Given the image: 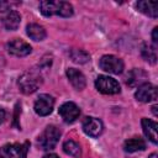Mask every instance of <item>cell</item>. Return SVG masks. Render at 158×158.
<instances>
[{"label":"cell","instance_id":"6da1fadb","mask_svg":"<svg viewBox=\"0 0 158 158\" xmlns=\"http://www.w3.org/2000/svg\"><path fill=\"white\" fill-rule=\"evenodd\" d=\"M40 10L44 16L59 15L62 17H69L73 15V6L67 1H41Z\"/></svg>","mask_w":158,"mask_h":158},{"label":"cell","instance_id":"7a4b0ae2","mask_svg":"<svg viewBox=\"0 0 158 158\" xmlns=\"http://www.w3.org/2000/svg\"><path fill=\"white\" fill-rule=\"evenodd\" d=\"M43 79L38 70H28L25 72L19 78V88L23 94H32L35 93L42 84Z\"/></svg>","mask_w":158,"mask_h":158},{"label":"cell","instance_id":"3957f363","mask_svg":"<svg viewBox=\"0 0 158 158\" xmlns=\"http://www.w3.org/2000/svg\"><path fill=\"white\" fill-rule=\"evenodd\" d=\"M59 137H60V131L56 126L51 125V126H47L44 131L40 135L37 139V144L41 149L49 151L56 147V144L59 141Z\"/></svg>","mask_w":158,"mask_h":158},{"label":"cell","instance_id":"277c9868","mask_svg":"<svg viewBox=\"0 0 158 158\" xmlns=\"http://www.w3.org/2000/svg\"><path fill=\"white\" fill-rule=\"evenodd\" d=\"M30 143H9L0 148V158H26Z\"/></svg>","mask_w":158,"mask_h":158},{"label":"cell","instance_id":"5b68a950","mask_svg":"<svg viewBox=\"0 0 158 158\" xmlns=\"http://www.w3.org/2000/svg\"><path fill=\"white\" fill-rule=\"evenodd\" d=\"M99 65H100V68L102 70H105L107 73H111V74H120L123 70V62H122V59H120L118 57L112 56V54L102 56L100 58Z\"/></svg>","mask_w":158,"mask_h":158},{"label":"cell","instance_id":"8992f818","mask_svg":"<svg viewBox=\"0 0 158 158\" xmlns=\"http://www.w3.org/2000/svg\"><path fill=\"white\" fill-rule=\"evenodd\" d=\"M95 86L100 93L109 94V95L118 94L121 90L120 84L114 78L107 77V75H99L95 80Z\"/></svg>","mask_w":158,"mask_h":158},{"label":"cell","instance_id":"52a82bcc","mask_svg":"<svg viewBox=\"0 0 158 158\" xmlns=\"http://www.w3.org/2000/svg\"><path fill=\"white\" fill-rule=\"evenodd\" d=\"M54 106V99L48 94H41L35 101V111L40 116H47L52 112Z\"/></svg>","mask_w":158,"mask_h":158},{"label":"cell","instance_id":"ba28073f","mask_svg":"<svg viewBox=\"0 0 158 158\" xmlns=\"http://www.w3.org/2000/svg\"><path fill=\"white\" fill-rule=\"evenodd\" d=\"M135 96L141 102L154 101V100H157V88L149 83H144V84L138 86Z\"/></svg>","mask_w":158,"mask_h":158},{"label":"cell","instance_id":"9c48e42d","mask_svg":"<svg viewBox=\"0 0 158 158\" xmlns=\"http://www.w3.org/2000/svg\"><path fill=\"white\" fill-rule=\"evenodd\" d=\"M81 127H83V131L88 136H90V137H98V136H100L101 132H102V128H104L102 122L99 118L90 117V116H88V117H85L83 120Z\"/></svg>","mask_w":158,"mask_h":158},{"label":"cell","instance_id":"30bf717a","mask_svg":"<svg viewBox=\"0 0 158 158\" xmlns=\"http://www.w3.org/2000/svg\"><path fill=\"white\" fill-rule=\"evenodd\" d=\"M6 47H7V52L12 56H16V57H25V56L30 54L32 51L31 46L27 42L19 40V38L10 41Z\"/></svg>","mask_w":158,"mask_h":158},{"label":"cell","instance_id":"8fae6325","mask_svg":"<svg viewBox=\"0 0 158 158\" xmlns=\"http://www.w3.org/2000/svg\"><path fill=\"white\" fill-rule=\"evenodd\" d=\"M58 112H59L60 117L63 118V121L67 122V123L74 122V121L79 117V115H80L79 107H78L74 102H72V101L64 102V104L59 107V111H58Z\"/></svg>","mask_w":158,"mask_h":158},{"label":"cell","instance_id":"7c38bea8","mask_svg":"<svg viewBox=\"0 0 158 158\" xmlns=\"http://www.w3.org/2000/svg\"><path fill=\"white\" fill-rule=\"evenodd\" d=\"M67 77L69 79V81L72 83V85L77 89V90H83L86 85V80L85 77L83 75L81 72H79L75 68H69L67 69Z\"/></svg>","mask_w":158,"mask_h":158},{"label":"cell","instance_id":"4fadbf2b","mask_svg":"<svg viewBox=\"0 0 158 158\" xmlns=\"http://www.w3.org/2000/svg\"><path fill=\"white\" fill-rule=\"evenodd\" d=\"M20 22H21V16L15 10L7 11L2 16V25L6 30H16L20 26Z\"/></svg>","mask_w":158,"mask_h":158},{"label":"cell","instance_id":"5bb4252c","mask_svg":"<svg viewBox=\"0 0 158 158\" xmlns=\"http://www.w3.org/2000/svg\"><path fill=\"white\" fill-rule=\"evenodd\" d=\"M146 79H147V73L143 69L135 68L127 75V85H130V86H138V85L144 84Z\"/></svg>","mask_w":158,"mask_h":158},{"label":"cell","instance_id":"9a60e30c","mask_svg":"<svg viewBox=\"0 0 158 158\" xmlns=\"http://www.w3.org/2000/svg\"><path fill=\"white\" fill-rule=\"evenodd\" d=\"M136 7L142 14L156 19L158 16V2L157 1H138Z\"/></svg>","mask_w":158,"mask_h":158},{"label":"cell","instance_id":"2e32d148","mask_svg":"<svg viewBox=\"0 0 158 158\" xmlns=\"http://www.w3.org/2000/svg\"><path fill=\"white\" fill-rule=\"evenodd\" d=\"M157 122H154L153 120L149 118H142V128H143V133L146 135V137L152 142V143H157Z\"/></svg>","mask_w":158,"mask_h":158},{"label":"cell","instance_id":"e0dca14e","mask_svg":"<svg viewBox=\"0 0 158 158\" xmlns=\"http://www.w3.org/2000/svg\"><path fill=\"white\" fill-rule=\"evenodd\" d=\"M123 148L126 152H130V153H133L137 151H143L146 148V142L141 137H132L123 143Z\"/></svg>","mask_w":158,"mask_h":158},{"label":"cell","instance_id":"ac0fdd59","mask_svg":"<svg viewBox=\"0 0 158 158\" xmlns=\"http://www.w3.org/2000/svg\"><path fill=\"white\" fill-rule=\"evenodd\" d=\"M26 30H27V35L33 41H42L46 38V30L37 23H30Z\"/></svg>","mask_w":158,"mask_h":158},{"label":"cell","instance_id":"d6986e66","mask_svg":"<svg viewBox=\"0 0 158 158\" xmlns=\"http://www.w3.org/2000/svg\"><path fill=\"white\" fill-rule=\"evenodd\" d=\"M141 53H142V57H143L147 62H149V63H152V64H154V63L157 62V52H156V48L152 47L151 44L144 43V44L142 46Z\"/></svg>","mask_w":158,"mask_h":158},{"label":"cell","instance_id":"ffe728a7","mask_svg":"<svg viewBox=\"0 0 158 158\" xmlns=\"http://www.w3.org/2000/svg\"><path fill=\"white\" fill-rule=\"evenodd\" d=\"M63 151H64L67 154L72 156V157H79V156L81 154L80 146H79L77 142L72 141V139L64 142V144H63Z\"/></svg>","mask_w":158,"mask_h":158},{"label":"cell","instance_id":"44dd1931","mask_svg":"<svg viewBox=\"0 0 158 158\" xmlns=\"http://www.w3.org/2000/svg\"><path fill=\"white\" fill-rule=\"evenodd\" d=\"M70 58L73 62L75 63H79V64H83V63H86L89 59H90V56L83 51V49H72L70 53H69Z\"/></svg>","mask_w":158,"mask_h":158},{"label":"cell","instance_id":"7402d4cb","mask_svg":"<svg viewBox=\"0 0 158 158\" xmlns=\"http://www.w3.org/2000/svg\"><path fill=\"white\" fill-rule=\"evenodd\" d=\"M152 41L154 44L158 43V27H154L153 28V32H152Z\"/></svg>","mask_w":158,"mask_h":158},{"label":"cell","instance_id":"603a6c76","mask_svg":"<svg viewBox=\"0 0 158 158\" xmlns=\"http://www.w3.org/2000/svg\"><path fill=\"white\" fill-rule=\"evenodd\" d=\"M5 110L2 109V107H0V125L2 123V121H4V118H5Z\"/></svg>","mask_w":158,"mask_h":158},{"label":"cell","instance_id":"cb8c5ba5","mask_svg":"<svg viewBox=\"0 0 158 158\" xmlns=\"http://www.w3.org/2000/svg\"><path fill=\"white\" fill-rule=\"evenodd\" d=\"M43 158H59V157H58L57 154H53V153H52V154H46Z\"/></svg>","mask_w":158,"mask_h":158},{"label":"cell","instance_id":"d4e9b609","mask_svg":"<svg viewBox=\"0 0 158 158\" xmlns=\"http://www.w3.org/2000/svg\"><path fill=\"white\" fill-rule=\"evenodd\" d=\"M152 111H153L154 116H158V112H157V105H153V106H152Z\"/></svg>","mask_w":158,"mask_h":158},{"label":"cell","instance_id":"484cf974","mask_svg":"<svg viewBox=\"0 0 158 158\" xmlns=\"http://www.w3.org/2000/svg\"><path fill=\"white\" fill-rule=\"evenodd\" d=\"M149 158H158V154H157V153H152V154L149 156Z\"/></svg>","mask_w":158,"mask_h":158}]
</instances>
